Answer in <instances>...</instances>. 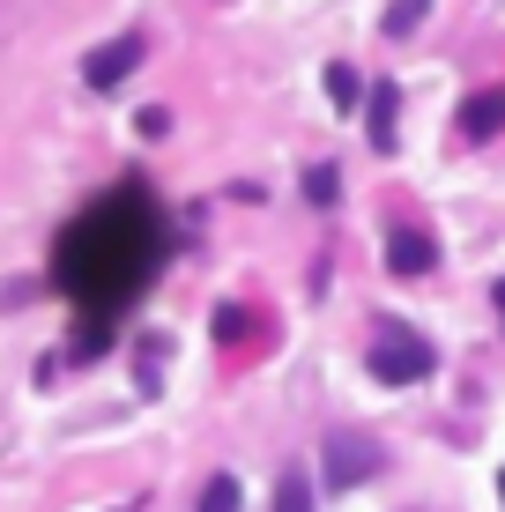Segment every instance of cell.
<instances>
[{
  "mask_svg": "<svg viewBox=\"0 0 505 512\" xmlns=\"http://www.w3.org/2000/svg\"><path fill=\"white\" fill-rule=\"evenodd\" d=\"M156 208L142 193H112V201H97L90 216L75 223V231L60 238V282L82 297V305H127L134 290H142V275L156 268Z\"/></svg>",
  "mask_w": 505,
  "mask_h": 512,
  "instance_id": "cell-1",
  "label": "cell"
},
{
  "mask_svg": "<svg viewBox=\"0 0 505 512\" xmlns=\"http://www.w3.org/2000/svg\"><path fill=\"white\" fill-rule=\"evenodd\" d=\"M424 372H431V342H424V334L379 327V342H372V379H379V386H416Z\"/></svg>",
  "mask_w": 505,
  "mask_h": 512,
  "instance_id": "cell-2",
  "label": "cell"
},
{
  "mask_svg": "<svg viewBox=\"0 0 505 512\" xmlns=\"http://www.w3.org/2000/svg\"><path fill=\"white\" fill-rule=\"evenodd\" d=\"M320 453H327V475H335V490H357V483H372V475L387 468L379 438H364V431H335Z\"/></svg>",
  "mask_w": 505,
  "mask_h": 512,
  "instance_id": "cell-3",
  "label": "cell"
},
{
  "mask_svg": "<svg viewBox=\"0 0 505 512\" xmlns=\"http://www.w3.org/2000/svg\"><path fill=\"white\" fill-rule=\"evenodd\" d=\"M142 38H134V30H127V38H112V45H97L90 52V60H82V82H90V90H119V82H127L134 75V67H142Z\"/></svg>",
  "mask_w": 505,
  "mask_h": 512,
  "instance_id": "cell-4",
  "label": "cell"
},
{
  "mask_svg": "<svg viewBox=\"0 0 505 512\" xmlns=\"http://www.w3.org/2000/svg\"><path fill=\"white\" fill-rule=\"evenodd\" d=\"M387 268L402 275V282H416V275L439 268V245H431L424 231H394V238H387Z\"/></svg>",
  "mask_w": 505,
  "mask_h": 512,
  "instance_id": "cell-5",
  "label": "cell"
},
{
  "mask_svg": "<svg viewBox=\"0 0 505 512\" xmlns=\"http://www.w3.org/2000/svg\"><path fill=\"white\" fill-rule=\"evenodd\" d=\"M498 127H505V82H498V90H476L461 104V134L468 141H491Z\"/></svg>",
  "mask_w": 505,
  "mask_h": 512,
  "instance_id": "cell-6",
  "label": "cell"
},
{
  "mask_svg": "<svg viewBox=\"0 0 505 512\" xmlns=\"http://www.w3.org/2000/svg\"><path fill=\"white\" fill-rule=\"evenodd\" d=\"M364 134H372V149H379V156L394 149V90H387V82H379L372 104H364Z\"/></svg>",
  "mask_w": 505,
  "mask_h": 512,
  "instance_id": "cell-7",
  "label": "cell"
},
{
  "mask_svg": "<svg viewBox=\"0 0 505 512\" xmlns=\"http://www.w3.org/2000/svg\"><path fill=\"white\" fill-rule=\"evenodd\" d=\"M327 97H335V104H342V112H350V104L364 97V82H357V67H342V60H335V67H327Z\"/></svg>",
  "mask_w": 505,
  "mask_h": 512,
  "instance_id": "cell-8",
  "label": "cell"
},
{
  "mask_svg": "<svg viewBox=\"0 0 505 512\" xmlns=\"http://www.w3.org/2000/svg\"><path fill=\"white\" fill-rule=\"evenodd\" d=\"M275 512H312V483H305L298 468H290V475H283V490H275Z\"/></svg>",
  "mask_w": 505,
  "mask_h": 512,
  "instance_id": "cell-9",
  "label": "cell"
},
{
  "mask_svg": "<svg viewBox=\"0 0 505 512\" xmlns=\"http://www.w3.org/2000/svg\"><path fill=\"white\" fill-rule=\"evenodd\" d=\"M201 512H238V483H231V475H208V490H201Z\"/></svg>",
  "mask_w": 505,
  "mask_h": 512,
  "instance_id": "cell-10",
  "label": "cell"
},
{
  "mask_svg": "<svg viewBox=\"0 0 505 512\" xmlns=\"http://www.w3.org/2000/svg\"><path fill=\"white\" fill-rule=\"evenodd\" d=\"M498 320H505V282H498Z\"/></svg>",
  "mask_w": 505,
  "mask_h": 512,
  "instance_id": "cell-11",
  "label": "cell"
},
{
  "mask_svg": "<svg viewBox=\"0 0 505 512\" xmlns=\"http://www.w3.org/2000/svg\"><path fill=\"white\" fill-rule=\"evenodd\" d=\"M498 490H505V475H498Z\"/></svg>",
  "mask_w": 505,
  "mask_h": 512,
  "instance_id": "cell-12",
  "label": "cell"
}]
</instances>
